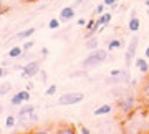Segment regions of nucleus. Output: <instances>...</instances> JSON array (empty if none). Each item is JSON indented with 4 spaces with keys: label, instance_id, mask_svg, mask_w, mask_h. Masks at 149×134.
<instances>
[{
    "label": "nucleus",
    "instance_id": "obj_5",
    "mask_svg": "<svg viewBox=\"0 0 149 134\" xmlns=\"http://www.w3.org/2000/svg\"><path fill=\"white\" fill-rule=\"evenodd\" d=\"M38 73H40V61H38V60L28 61V63L23 65V68H22V78H25V80H30L33 76H37Z\"/></svg>",
    "mask_w": 149,
    "mask_h": 134
},
{
    "label": "nucleus",
    "instance_id": "obj_17",
    "mask_svg": "<svg viewBox=\"0 0 149 134\" xmlns=\"http://www.w3.org/2000/svg\"><path fill=\"white\" fill-rule=\"evenodd\" d=\"M10 91H12L10 83H0V96H7Z\"/></svg>",
    "mask_w": 149,
    "mask_h": 134
},
{
    "label": "nucleus",
    "instance_id": "obj_6",
    "mask_svg": "<svg viewBox=\"0 0 149 134\" xmlns=\"http://www.w3.org/2000/svg\"><path fill=\"white\" fill-rule=\"evenodd\" d=\"M138 43H139V38H138V37H133V38H131V42H129V45H128V50H126V53H124V65H126V68H129V66H131L134 56H136V48H138Z\"/></svg>",
    "mask_w": 149,
    "mask_h": 134
},
{
    "label": "nucleus",
    "instance_id": "obj_1",
    "mask_svg": "<svg viewBox=\"0 0 149 134\" xmlns=\"http://www.w3.org/2000/svg\"><path fill=\"white\" fill-rule=\"evenodd\" d=\"M38 121V114L35 111V106L28 104V106L20 108V111L17 114V126L20 128H27L30 124H35Z\"/></svg>",
    "mask_w": 149,
    "mask_h": 134
},
{
    "label": "nucleus",
    "instance_id": "obj_16",
    "mask_svg": "<svg viewBox=\"0 0 149 134\" xmlns=\"http://www.w3.org/2000/svg\"><path fill=\"white\" fill-rule=\"evenodd\" d=\"M17 126V116H13V114H8L5 118V128L12 129V128H15Z\"/></svg>",
    "mask_w": 149,
    "mask_h": 134
},
{
    "label": "nucleus",
    "instance_id": "obj_36",
    "mask_svg": "<svg viewBox=\"0 0 149 134\" xmlns=\"http://www.w3.org/2000/svg\"><path fill=\"white\" fill-rule=\"evenodd\" d=\"M146 7H148V13H149V0H146Z\"/></svg>",
    "mask_w": 149,
    "mask_h": 134
},
{
    "label": "nucleus",
    "instance_id": "obj_38",
    "mask_svg": "<svg viewBox=\"0 0 149 134\" xmlns=\"http://www.w3.org/2000/svg\"><path fill=\"white\" fill-rule=\"evenodd\" d=\"M23 2H37V0H23Z\"/></svg>",
    "mask_w": 149,
    "mask_h": 134
},
{
    "label": "nucleus",
    "instance_id": "obj_37",
    "mask_svg": "<svg viewBox=\"0 0 149 134\" xmlns=\"http://www.w3.org/2000/svg\"><path fill=\"white\" fill-rule=\"evenodd\" d=\"M2 113H3V108L0 106V114H2Z\"/></svg>",
    "mask_w": 149,
    "mask_h": 134
},
{
    "label": "nucleus",
    "instance_id": "obj_30",
    "mask_svg": "<svg viewBox=\"0 0 149 134\" xmlns=\"http://www.w3.org/2000/svg\"><path fill=\"white\" fill-rule=\"evenodd\" d=\"M40 75H42V78H40V80H42V83H47V73L40 70Z\"/></svg>",
    "mask_w": 149,
    "mask_h": 134
},
{
    "label": "nucleus",
    "instance_id": "obj_14",
    "mask_svg": "<svg viewBox=\"0 0 149 134\" xmlns=\"http://www.w3.org/2000/svg\"><path fill=\"white\" fill-rule=\"evenodd\" d=\"M23 56V48L22 47H13L8 50V58H20Z\"/></svg>",
    "mask_w": 149,
    "mask_h": 134
},
{
    "label": "nucleus",
    "instance_id": "obj_13",
    "mask_svg": "<svg viewBox=\"0 0 149 134\" xmlns=\"http://www.w3.org/2000/svg\"><path fill=\"white\" fill-rule=\"evenodd\" d=\"M111 18H113L111 13H103V15H100V18L96 20V23H98L101 28H104V25H108V23L111 22Z\"/></svg>",
    "mask_w": 149,
    "mask_h": 134
},
{
    "label": "nucleus",
    "instance_id": "obj_32",
    "mask_svg": "<svg viewBox=\"0 0 149 134\" xmlns=\"http://www.w3.org/2000/svg\"><path fill=\"white\" fill-rule=\"evenodd\" d=\"M3 12H5V7H3V2L0 0V15H3Z\"/></svg>",
    "mask_w": 149,
    "mask_h": 134
},
{
    "label": "nucleus",
    "instance_id": "obj_24",
    "mask_svg": "<svg viewBox=\"0 0 149 134\" xmlns=\"http://www.w3.org/2000/svg\"><path fill=\"white\" fill-rule=\"evenodd\" d=\"M22 48H23V51H28V50H32V48H33V42H25Z\"/></svg>",
    "mask_w": 149,
    "mask_h": 134
},
{
    "label": "nucleus",
    "instance_id": "obj_3",
    "mask_svg": "<svg viewBox=\"0 0 149 134\" xmlns=\"http://www.w3.org/2000/svg\"><path fill=\"white\" fill-rule=\"evenodd\" d=\"M83 99H85V94L81 91H68L58 98V104H61V106H71V104H76V103L83 101Z\"/></svg>",
    "mask_w": 149,
    "mask_h": 134
},
{
    "label": "nucleus",
    "instance_id": "obj_39",
    "mask_svg": "<svg viewBox=\"0 0 149 134\" xmlns=\"http://www.w3.org/2000/svg\"><path fill=\"white\" fill-rule=\"evenodd\" d=\"M148 75H149V71H148Z\"/></svg>",
    "mask_w": 149,
    "mask_h": 134
},
{
    "label": "nucleus",
    "instance_id": "obj_7",
    "mask_svg": "<svg viewBox=\"0 0 149 134\" xmlns=\"http://www.w3.org/2000/svg\"><path fill=\"white\" fill-rule=\"evenodd\" d=\"M30 101V93L28 90H22V91H17L10 99V104L12 106H22L23 103H28Z\"/></svg>",
    "mask_w": 149,
    "mask_h": 134
},
{
    "label": "nucleus",
    "instance_id": "obj_8",
    "mask_svg": "<svg viewBox=\"0 0 149 134\" xmlns=\"http://www.w3.org/2000/svg\"><path fill=\"white\" fill-rule=\"evenodd\" d=\"M73 17H74V7L73 5L61 8V10H60V13H58V18H60V22H61V23H63V22H70Z\"/></svg>",
    "mask_w": 149,
    "mask_h": 134
},
{
    "label": "nucleus",
    "instance_id": "obj_25",
    "mask_svg": "<svg viewBox=\"0 0 149 134\" xmlns=\"http://www.w3.org/2000/svg\"><path fill=\"white\" fill-rule=\"evenodd\" d=\"M95 23H96V20H93V18H91V20H90V22H88V23H86V25H85V28H86V32H90L91 28L95 27Z\"/></svg>",
    "mask_w": 149,
    "mask_h": 134
},
{
    "label": "nucleus",
    "instance_id": "obj_2",
    "mask_svg": "<svg viewBox=\"0 0 149 134\" xmlns=\"http://www.w3.org/2000/svg\"><path fill=\"white\" fill-rule=\"evenodd\" d=\"M106 58H108V51L95 48V50H91V53L88 55L85 60H83V63H81V65H83V68H85V70H88L90 66L101 65L103 61H106Z\"/></svg>",
    "mask_w": 149,
    "mask_h": 134
},
{
    "label": "nucleus",
    "instance_id": "obj_27",
    "mask_svg": "<svg viewBox=\"0 0 149 134\" xmlns=\"http://www.w3.org/2000/svg\"><path fill=\"white\" fill-rule=\"evenodd\" d=\"M103 3L106 7H111V5H114V3H118V0H103Z\"/></svg>",
    "mask_w": 149,
    "mask_h": 134
},
{
    "label": "nucleus",
    "instance_id": "obj_35",
    "mask_svg": "<svg viewBox=\"0 0 149 134\" xmlns=\"http://www.w3.org/2000/svg\"><path fill=\"white\" fill-rule=\"evenodd\" d=\"M144 55H146V58H149V47L146 48V53H144Z\"/></svg>",
    "mask_w": 149,
    "mask_h": 134
},
{
    "label": "nucleus",
    "instance_id": "obj_26",
    "mask_svg": "<svg viewBox=\"0 0 149 134\" xmlns=\"http://www.w3.org/2000/svg\"><path fill=\"white\" fill-rule=\"evenodd\" d=\"M121 73H123L121 70H111V71H109V75H111V76H116V78H119V76H121Z\"/></svg>",
    "mask_w": 149,
    "mask_h": 134
},
{
    "label": "nucleus",
    "instance_id": "obj_22",
    "mask_svg": "<svg viewBox=\"0 0 149 134\" xmlns=\"http://www.w3.org/2000/svg\"><path fill=\"white\" fill-rule=\"evenodd\" d=\"M55 93H56V85H50V86L47 88L45 94H47V96H53Z\"/></svg>",
    "mask_w": 149,
    "mask_h": 134
},
{
    "label": "nucleus",
    "instance_id": "obj_15",
    "mask_svg": "<svg viewBox=\"0 0 149 134\" xmlns=\"http://www.w3.org/2000/svg\"><path fill=\"white\" fill-rule=\"evenodd\" d=\"M33 33H35V28H27V30H23V32H20V33H17L15 35V40H18V38H20V40H23V38H28V37H32Z\"/></svg>",
    "mask_w": 149,
    "mask_h": 134
},
{
    "label": "nucleus",
    "instance_id": "obj_28",
    "mask_svg": "<svg viewBox=\"0 0 149 134\" xmlns=\"http://www.w3.org/2000/svg\"><path fill=\"white\" fill-rule=\"evenodd\" d=\"M85 2H86V0H74V2H73V7H74V8H76V7L83 5V3H85Z\"/></svg>",
    "mask_w": 149,
    "mask_h": 134
},
{
    "label": "nucleus",
    "instance_id": "obj_4",
    "mask_svg": "<svg viewBox=\"0 0 149 134\" xmlns=\"http://www.w3.org/2000/svg\"><path fill=\"white\" fill-rule=\"evenodd\" d=\"M118 108H119V111L123 114L133 113L134 108H136V98H134V94H126L123 99H119L118 101Z\"/></svg>",
    "mask_w": 149,
    "mask_h": 134
},
{
    "label": "nucleus",
    "instance_id": "obj_23",
    "mask_svg": "<svg viewBox=\"0 0 149 134\" xmlns=\"http://www.w3.org/2000/svg\"><path fill=\"white\" fill-rule=\"evenodd\" d=\"M104 3H100V5H96V8H95V15H103V13H104Z\"/></svg>",
    "mask_w": 149,
    "mask_h": 134
},
{
    "label": "nucleus",
    "instance_id": "obj_29",
    "mask_svg": "<svg viewBox=\"0 0 149 134\" xmlns=\"http://www.w3.org/2000/svg\"><path fill=\"white\" fill-rule=\"evenodd\" d=\"M76 23H78L80 27H85V25L88 23V22H86V18H78V22H76Z\"/></svg>",
    "mask_w": 149,
    "mask_h": 134
},
{
    "label": "nucleus",
    "instance_id": "obj_12",
    "mask_svg": "<svg viewBox=\"0 0 149 134\" xmlns=\"http://www.w3.org/2000/svg\"><path fill=\"white\" fill-rule=\"evenodd\" d=\"M139 27H141V22H139V18H138V17H131V18H129V23H128L129 32H138Z\"/></svg>",
    "mask_w": 149,
    "mask_h": 134
},
{
    "label": "nucleus",
    "instance_id": "obj_20",
    "mask_svg": "<svg viewBox=\"0 0 149 134\" xmlns=\"http://www.w3.org/2000/svg\"><path fill=\"white\" fill-rule=\"evenodd\" d=\"M119 47H121V42L114 38V40H111V42L108 43V51H113V50H118Z\"/></svg>",
    "mask_w": 149,
    "mask_h": 134
},
{
    "label": "nucleus",
    "instance_id": "obj_18",
    "mask_svg": "<svg viewBox=\"0 0 149 134\" xmlns=\"http://www.w3.org/2000/svg\"><path fill=\"white\" fill-rule=\"evenodd\" d=\"M85 47H86L88 50H95L96 47H98V38H95V37H90L88 40H86Z\"/></svg>",
    "mask_w": 149,
    "mask_h": 134
},
{
    "label": "nucleus",
    "instance_id": "obj_10",
    "mask_svg": "<svg viewBox=\"0 0 149 134\" xmlns=\"http://www.w3.org/2000/svg\"><path fill=\"white\" fill-rule=\"evenodd\" d=\"M134 63H136V68H138L143 75H148V71H149V63L146 61L144 58H136L134 60Z\"/></svg>",
    "mask_w": 149,
    "mask_h": 134
},
{
    "label": "nucleus",
    "instance_id": "obj_34",
    "mask_svg": "<svg viewBox=\"0 0 149 134\" xmlns=\"http://www.w3.org/2000/svg\"><path fill=\"white\" fill-rule=\"evenodd\" d=\"M3 75H5V70H3V68L0 66V78H3Z\"/></svg>",
    "mask_w": 149,
    "mask_h": 134
},
{
    "label": "nucleus",
    "instance_id": "obj_31",
    "mask_svg": "<svg viewBox=\"0 0 149 134\" xmlns=\"http://www.w3.org/2000/svg\"><path fill=\"white\" fill-rule=\"evenodd\" d=\"M80 133H81V134H90L91 131H90L88 128H80Z\"/></svg>",
    "mask_w": 149,
    "mask_h": 134
},
{
    "label": "nucleus",
    "instance_id": "obj_9",
    "mask_svg": "<svg viewBox=\"0 0 149 134\" xmlns=\"http://www.w3.org/2000/svg\"><path fill=\"white\" fill-rule=\"evenodd\" d=\"M141 99H143L146 104H149V75H148V78L143 81V85H141Z\"/></svg>",
    "mask_w": 149,
    "mask_h": 134
},
{
    "label": "nucleus",
    "instance_id": "obj_19",
    "mask_svg": "<svg viewBox=\"0 0 149 134\" xmlns=\"http://www.w3.org/2000/svg\"><path fill=\"white\" fill-rule=\"evenodd\" d=\"M56 133H60V134H74L76 133V128H74V126H63V128H60Z\"/></svg>",
    "mask_w": 149,
    "mask_h": 134
},
{
    "label": "nucleus",
    "instance_id": "obj_33",
    "mask_svg": "<svg viewBox=\"0 0 149 134\" xmlns=\"http://www.w3.org/2000/svg\"><path fill=\"white\" fill-rule=\"evenodd\" d=\"M48 55V48H42V56H47Z\"/></svg>",
    "mask_w": 149,
    "mask_h": 134
},
{
    "label": "nucleus",
    "instance_id": "obj_11",
    "mask_svg": "<svg viewBox=\"0 0 149 134\" xmlns=\"http://www.w3.org/2000/svg\"><path fill=\"white\" fill-rule=\"evenodd\" d=\"M113 111V106L111 104H101L95 109V116H103V114H109Z\"/></svg>",
    "mask_w": 149,
    "mask_h": 134
},
{
    "label": "nucleus",
    "instance_id": "obj_21",
    "mask_svg": "<svg viewBox=\"0 0 149 134\" xmlns=\"http://www.w3.org/2000/svg\"><path fill=\"white\" fill-rule=\"evenodd\" d=\"M60 23H61V22H60V18H52V20H50V23H48V27H50V30H56V28L60 27Z\"/></svg>",
    "mask_w": 149,
    "mask_h": 134
}]
</instances>
